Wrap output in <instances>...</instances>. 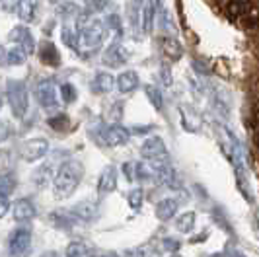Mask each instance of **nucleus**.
Instances as JSON below:
<instances>
[{
    "mask_svg": "<svg viewBox=\"0 0 259 257\" xmlns=\"http://www.w3.org/2000/svg\"><path fill=\"white\" fill-rule=\"evenodd\" d=\"M66 257H92V253L82 242H70L66 247Z\"/></svg>",
    "mask_w": 259,
    "mask_h": 257,
    "instance_id": "obj_28",
    "label": "nucleus"
},
{
    "mask_svg": "<svg viewBox=\"0 0 259 257\" xmlns=\"http://www.w3.org/2000/svg\"><path fill=\"white\" fill-rule=\"evenodd\" d=\"M6 98L12 107V115L16 119H24L27 113V88L22 80L6 82Z\"/></svg>",
    "mask_w": 259,
    "mask_h": 257,
    "instance_id": "obj_4",
    "label": "nucleus"
},
{
    "mask_svg": "<svg viewBox=\"0 0 259 257\" xmlns=\"http://www.w3.org/2000/svg\"><path fill=\"white\" fill-rule=\"evenodd\" d=\"M244 4H257V0H242Z\"/></svg>",
    "mask_w": 259,
    "mask_h": 257,
    "instance_id": "obj_44",
    "label": "nucleus"
},
{
    "mask_svg": "<svg viewBox=\"0 0 259 257\" xmlns=\"http://www.w3.org/2000/svg\"><path fill=\"white\" fill-rule=\"evenodd\" d=\"M76 88L72 86V84H63L61 86V100L65 103H72L76 100Z\"/></svg>",
    "mask_w": 259,
    "mask_h": 257,
    "instance_id": "obj_34",
    "label": "nucleus"
},
{
    "mask_svg": "<svg viewBox=\"0 0 259 257\" xmlns=\"http://www.w3.org/2000/svg\"><path fill=\"white\" fill-rule=\"evenodd\" d=\"M139 22H141V31L143 33H148L152 29V22H154V0H143L141 14H139Z\"/></svg>",
    "mask_w": 259,
    "mask_h": 257,
    "instance_id": "obj_19",
    "label": "nucleus"
},
{
    "mask_svg": "<svg viewBox=\"0 0 259 257\" xmlns=\"http://www.w3.org/2000/svg\"><path fill=\"white\" fill-rule=\"evenodd\" d=\"M84 176V167L78 160H66L59 166V172L53 178V195L59 201L68 199L78 189Z\"/></svg>",
    "mask_w": 259,
    "mask_h": 257,
    "instance_id": "obj_1",
    "label": "nucleus"
},
{
    "mask_svg": "<svg viewBox=\"0 0 259 257\" xmlns=\"http://www.w3.org/2000/svg\"><path fill=\"white\" fill-rule=\"evenodd\" d=\"M141 6L143 0H129V20L131 26L139 31V14H141Z\"/></svg>",
    "mask_w": 259,
    "mask_h": 257,
    "instance_id": "obj_29",
    "label": "nucleus"
},
{
    "mask_svg": "<svg viewBox=\"0 0 259 257\" xmlns=\"http://www.w3.org/2000/svg\"><path fill=\"white\" fill-rule=\"evenodd\" d=\"M178 208H180V201H178V199H162V201L156 205V217H158V220L166 222V220L176 217Z\"/></svg>",
    "mask_w": 259,
    "mask_h": 257,
    "instance_id": "obj_18",
    "label": "nucleus"
},
{
    "mask_svg": "<svg viewBox=\"0 0 259 257\" xmlns=\"http://www.w3.org/2000/svg\"><path fill=\"white\" fill-rule=\"evenodd\" d=\"M104 37H105L104 22L94 20L88 14H84L82 16V22H80V29H78V41H76L78 51L82 53V55H90L96 49H100Z\"/></svg>",
    "mask_w": 259,
    "mask_h": 257,
    "instance_id": "obj_2",
    "label": "nucleus"
},
{
    "mask_svg": "<svg viewBox=\"0 0 259 257\" xmlns=\"http://www.w3.org/2000/svg\"><path fill=\"white\" fill-rule=\"evenodd\" d=\"M70 210L76 217V220H92L98 217V205L92 201H82L76 206H72Z\"/></svg>",
    "mask_w": 259,
    "mask_h": 257,
    "instance_id": "obj_22",
    "label": "nucleus"
},
{
    "mask_svg": "<svg viewBox=\"0 0 259 257\" xmlns=\"http://www.w3.org/2000/svg\"><path fill=\"white\" fill-rule=\"evenodd\" d=\"M8 210H10V199H8V195H0V219L6 217Z\"/></svg>",
    "mask_w": 259,
    "mask_h": 257,
    "instance_id": "obj_38",
    "label": "nucleus"
},
{
    "mask_svg": "<svg viewBox=\"0 0 259 257\" xmlns=\"http://www.w3.org/2000/svg\"><path fill=\"white\" fill-rule=\"evenodd\" d=\"M127 59H129V55L123 51V45H119V41H113L111 47L105 53L104 63L107 66H111V68H117V66H121L123 63H127Z\"/></svg>",
    "mask_w": 259,
    "mask_h": 257,
    "instance_id": "obj_14",
    "label": "nucleus"
},
{
    "mask_svg": "<svg viewBox=\"0 0 259 257\" xmlns=\"http://www.w3.org/2000/svg\"><path fill=\"white\" fill-rule=\"evenodd\" d=\"M16 2H18V0H0V8H2V10H12Z\"/></svg>",
    "mask_w": 259,
    "mask_h": 257,
    "instance_id": "obj_41",
    "label": "nucleus"
},
{
    "mask_svg": "<svg viewBox=\"0 0 259 257\" xmlns=\"http://www.w3.org/2000/svg\"><path fill=\"white\" fill-rule=\"evenodd\" d=\"M90 86L94 94H109L111 88L115 86V80H113V76L109 72L100 70V72H96V76H94Z\"/></svg>",
    "mask_w": 259,
    "mask_h": 257,
    "instance_id": "obj_15",
    "label": "nucleus"
},
{
    "mask_svg": "<svg viewBox=\"0 0 259 257\" xmlns=\"http://www.w3.org/2000/svg\"><path fill=\"white\" fill-rule=\"evenodd\" d=\"M162 53L166 55V59H169V61H180L183 55V47L174 35H168V37L162 39Z\"/></svg>",
    "mask_w": 259,
    "mask_h": 257,
    "instance_id": "obj_21",
    "label": "nucleus"
},
{
    "mask_svg": "<svg viewBox=\"0 0 259 257\" xmlns=\"http://www.w3.org/2000/svg\"><path fill=\"white\" fill-rule=\"evenodd\" d=\"M8 251L12 257H27L31 251V232L27 228H18L12 232L10 242H8Z\"/></svg>",
    "mask_w": 259,
    "mask_h": 257,
    "instance_id": "obj_6",
    "label": "nucleus"
},
{
    "mask_svg": "<svg viewBox=\"0 0 259 257\" xmlns=\"http://www.w3.org/2000/svg\"><path fill=\"white\" fill-rule=\"evenodd\" d=\"M141 154L146 162H168V148L160 137H148L141 148Z\"/></svg>",
    "mask_w": 259,
    "mask_h": 257,
    "instance_id": "obj_8",
    "label": "nucleus"
},
{
    "mask_svg": "<svg viewBox=\"0 0 259 257\" xmlns=\"http://www.w3.org/2000/svg\"><path fill=\"white\" fill-rule=\"evenodd\" d=\"M100 141L104 142L105 146H119V144H125L131 139V131L119 123H111V125H105L100 128Z\"/></svg>",
    "mask_w": 259,
    "mask_h": 257,
    "instance_id": "obj_7",
    "label": "nucleus"
},
{
    "mask_svg": "<svg viewBox=\"0 0 259 257\" xmlns=\"http://www.w3.org/2000/svg\"><path fill=\"white\" fill-rule=\"evenodd\" d=\"M160 78H162V84H164V86H171V70H169L168 63L162 64V68H160Z\"/></svg>",
    "mask_w": 259,
    "mask_h": 257,
    "instance_id": "obj_37",
    "label": "nucleus"
},
{
    "mask_svg": "<svg viewBox=\"0 0 259 257\" xmlns=\"http://www.w3.org/2000/svg\"><path fill=\"white\" fill-rule=\"evenodd\" d=\"M35 98L43 109H57L59 105V86L53 78H41L35 86Z\"/></svg>",
    "mask_w": 259,
    "mask_h": 257,
    "instance_id": "obj_5",
    "label": "nucleus"
},
{
    "mask_svg": "<svg viewBox=\"0 0 259 257\" xmlns=\"http://www.w3.org/2000/svg\"><path fill=\"white\" fill-rule=\"evenodd\" d=\"M14 220L18 222H29V220L35 219L37 210H35V205L29 201V199H20L14 203Z\"/></svg>",
    "mask_w": 259,
    "mask_h": 257,
    "instance_id": "obj_12",
    "label": "nucleus"
},
{
    "mask_svg": "<svg viewBox=\"0 0 259 257\" xmlns=\"http://www.w3.org/2000/svg\"><path fill=\"white\" fill-rule=\"evenodd\" d=\"M195 226V212H183L182 217H178L176 220V228L183 234H189V232L193 230Z\"/></svg>",
    "mask_w": 259,
    "mask_h": 257,
    "instance_id": "obj_25",
    "label": "nucleus"
},
{
    "mask_svg": "<svg viewBox=\"0 0 259 257\" xmlns=\"http://www.w3.org/2000/svg\"><path fill=\"white\" fill-rule=\"evenodd\" d=\"M129 205L131 208H141V205H143V189H133L129 193Z\"/></svg>",
    "mask_w": 259,
    "mask_h": 257,
    "instance_id": "obj_35",
    "label": "nucleus"
},
{
    "mask_svg": "<svg viewBox=\"0 0 259 257\" xmlns=\"http://www.w3.org/2000/svg\"><path fill=\"white\" fill-rule=\"evenodd\" d=\"M230 257H246V255H242L240 251H234V253H230Z\"/></svg>",
    "mask_w": 259,
    "mask_h": 257,
    "instance_id": "obj_43",
    "label": "nucleus"
},
{
    "mask_svg": "<svg viewBox=\"0 0 259 257\" xmlns=\"http://www.w3.org/2000/svg\"><path fill=\"white\" fill-rule=\"evenodd\" d=\"M49 180H51V166H41L33 174V181H35L37 187H45L49 183Z\"/></svg>",
    "mask_w": 259,
    "mask_h": 257,
    "instance_id": "obj_30",
    "label": "nucleus"
},
{
    "mask_svg": "<svg viewBox=\"0 0 259 257\" xmlns=\"http://www.w3.org/2000/svg\"><path fill=\"white\" fill-rule=\"evenodd\" d=\"M14 187H16L14 176H10V174L0 176V195H8V193H12Z\"/></svg>",
    "mask_w": 259,
    "mask_h": 257,
    "instance_id": "obj_33",
    "label": "nucleus"
},
{
    "mask_svg": "<svg viewBox=\"0 0 259 257\" xmlns=\"http://www.w3.org/2000/svg\"><path fill=\"white\" fill-rule=\"evenodd\" d=\"M98 257H119V255H117L115 251H104V253H100Z\"/></svg>",
    "mask_w": 259,
    "mask_h": 257,
    "instance_id": "obj_42",
    "label": "nucleus"
},
{
    "mask_svg": "<svg viewBox=\"0 0 259 257\" xmlns=\"http://www.w3.org/2000/svg\"><path fill=\"white\" fill-rule=\"evenodd\" d=\"M109 0H84V8H86V14H98L102 12L105 6H107Z\"/></svg>",
    "mask_w": 259,
    "mask_h": 257,
    "instance_id": "obj_32",
    "label": "nucleus"
},
{
    "mask_svg": "<svg viewBox=\"0 0 259 257\" xmlns=\"http://www.w3.org/2000/svg\"><path fill=\"white\" fill-rule=\"evenodd\" d=\"M0 107H2V100H0Z\"/></svg>",
    "mask_w": 259,
    "mask_h": 257,
    "instance_id": "obj_46",
    "label": "nucleus"
},
{
    "mask_svg": "<svg viewBox=\"0 0 259 257\" xmlns=\"http://www.w3.org/2000/svg\"><path fill=\"white\" fill-rule=\"evenodd\" d=\"M49 222H51L55 228H63V230H68L76 224V217L72 215V210H55L49 215Z\"/></svg>",
    "mask_w": 259,
    "mask_h": 257,
    "instance_id": "obj_17",
    "label": "nucleus"
},
{
    "mask_svg": "<svg viewBox=\"0 0 259 257\" xmlns=\"http://www.w3.org/2000/svg\"><path fill=\"white\" fill-rule=\"evenodd\" d=\"M51 4H59V2H63V0H49Z\"/></svg>",
    "mask_w": 259,
    "mask_h": 257,
    "instance_id": "obj_45",
    "label": "nucleus"
},
{
    "mask_svg": "<svg viewBox=\"0 0 259 257\" xmlns=\"http://www.w3.org/2000/svg\"><path fill=\"white\" fill-rule=\"evenodd\" d=\"M39 61L47 66H61V53L57 49V45L51 41H41L37 47Z\"/></svg>",
    "mask_w": 259,
    "mask_h": 257,
    "instance_id": "obj_11",
    "label": "nucleus"
},
{
    "mask_svg": "<svg viewBox=\"0 0 259 257\" xmlns=\"http://www.w3.org/2000/svg\"><path fill=\"white\" fill-rule=\"evenodd\" d=\"M115 84L117 90L121 92V94H129V92H133L139 86V74L135 70H125V72H121L117 76Z\"/></svg>",
    "mask_w": 259,
    "mask_h": 257,
    "instance_id": "obj_20",
    "label": "nucleus"
},
{
    "mask_svg": "<svg viewBox=\"0 0 259 257\" xmlns=\"http://www.w3.org/2000/svg\"><path fill=\"white\" fill-rule=\"evenodd\" d=\"M158 2H160V0H158Z\"/></svg>",
    "mask_w": 259,
    "mask_h": 257,
    "instance_id": "obj_47",
    "label": "nucleus"
},
{
    "mask_svg": "<svg viewBox=\"0 0 259 257\" xmlns=\"http://www.w3.org/2000/svg\"><path fill=\"white\" fill-rule=\"evenodd\" d=\"M61 20H63V39L70 49H76L78 41V29H80V22H82V10L74 6V4H63L59 8Z\"/></svg>",
    "mask_w": 259,
    "mask_h": 257,
    "instance_id": "obj_3",
    "label": "nucleus"
},
{
    "mask_svg": "<svg viewBox=\"0 0 259 257\" xmlns=\"http://www.w3.org/2000/svg\"><path fill=\"white\" fill-rule=\"evenodd\" d=\"M115 187H117V169L113 166H107L102 172L100 180H98V191L104 197V195H109V193L115 191Z\"/></svg>",
    "mask_w": 259,
    "mask_h": 257,
    "instance_id": "obj_13",
    "label": "nucleus"
},
{
    "mask_svg": "<svg viewBox=\"0 0 259 257\" xmlns=\"http://www.w3.org/2000/svg\"><path fill=\"white\" fill-rule=\"evenodd\" d=\"M123 172H125L127 180L135 181V162H129V164H125V166H123Z\"/></svg>",
    "mask_w": 259,
    "mask_h": 257,
    "instance_id": "obj_40",
    "label": "nucleus"
},
{
    "mask_svg": "<svg viewBox=\"0 0 259 257\" xmlns=\"http://www.w3.org/2000/svg\"><path fill=\"white\" fill-rule=\"evenodd\" d=\"M49 152V142L47 139H31V141L24 142L20 154L26 162H37L43 156Z\"/></svg>",
    "mask_w": 259,
    "mask_h": 257,
    "instance_id": "obj_10",
    "label": "nucleus"
},
{
    "mask_svg": "<svg viewBox=\"0 0 259 257\" xmlns=\"http://www.w3.org/2000/svg\"><path fill=\"white\" fill-rule=\"evenodd\" d=\"M47 123H49V127H51L53 131H66V128L70 127V125H68V123H70V121H68V117L61 115V113H59V115H55V117H49V121H47Z\"/></svg>",
    "mask_w": 259,
    "mask_h": 257,
    "instance_id": "obj_31",
    "label": "nucleus"
},
{
    "mask_svg": "<svg viewBox=\"0 0 259 257\" xmlns=\"http://www.w3.org/2000/svg\"><path fill=\"white\" fill-rule=\"evenodd\" d=\"M164 249L174 253V251H178V249H180V242H176L174 238H166V240H164Z\"/></svg>",
    "mask_w": 259,
    "mask_h": 257,
    "instance_id": "obj_39",
    "label": "nucleus"
},
{
    "mask_svg": "<svg viewBox=\"0 0 259 257\" xmlns=\"http://www.w3.org/2000/svg\"><path fill=\"white\" fill-rule=\"evenodd\" d=\"M6 61L8 64H14V66H20V64H24L27 61V55L22 49H18V47H10L8 51H6Z\"/></svg>",
    "mask_w": 259,
    "mask_h": 257,
    "instance_id": "obj_27",
    "label": "nucleus"
},
{
    "mask_svg": "<svg viewBox=\"0 0 259 257\" xmlns=\"http://www.w3.org/2000/svg\"><path fill=\"white\" fill-rule=\"evenodd\" d=\"M249 6V4H244L242 0H226L224 4H222V8H224V14L232 20V22H236L238 18H242V14L246 12V8Z\"/></svg>",
    "mask_w": 259,
    "mask_h": 257,
    "instance_id": "obj_23",
    "label": "nucleus"
},
{
    "mask_svg": "<svg viewBox=\"0 0 259 257\" xmlns=\"http://www.w3.org/2000/svg\"><path fill=\"white\" fill-rule=\"evenodd\" d=\"M182 117H183V128L185 131H189V133H197V131H201V119L199 115L191 111L189 107H182Z\"/></svg>",
    "mask_w": 259,
    "mask_h": 257,
    "instance_id": "obj_24",
    "label": "nucleus"
},
{
    "mask_svg": "<svg viewBox=\"0 0 259 257\" xmlns=\"http://www.w3.org/2000/svg\"><path fill=\"white\" fill-rule=\"evenodd\" d=\"M16 14L24 24H31L35 20V14H37V2L35 0H18Z\"/></svg>",
    "mask_w": 259,
    "mask_h": 257,
    "instance_id": "obj_16",
    "label": "nucleus"
},
{
    "mask_svg": "<svg viewBox=\"0 0 259 257\" xmlns=\"http://www.w3.org/2000/svg\"><path fill=\"white\" fill-rule=\"evenodd\" d=\"M144 92H146V96H148L150 103L154 105L156 111H162V103H164V100H162V92L158 90L154 84H148V86H144Z\"/></svg>",
    "mask_w": 259,
    "mask_h": 257,
    "instance_id": "obj_26",
    "label": "nucleus"
},
{
    "mask_svg": "<svg viewBox=\"0 0 259 257\" xmlns=\"http://www.w3.org/2000/svg\"><path fill=\"white\" fill-rule=\"evenodd\" d=\"M123 257H148L146 247H129L123 251Z\"/></svg>",
    "mask_w": 259,
    "mask_h": 257,
    "instance_id": "obj_36",
    "label": "nucleus"
},
{
    "mask_svg": "<svg viewBox=\"0 0 259 257\" xmlns=\"http://www.w3.org/2000/svg\"><path fill=\"white\" fill-rule=\"evenodd\" d=\"M8 39H10V43H12L14 47L22 49L27 57L31 53H35V39H33V33L26 26H14Z\"/></svg>",
    "mask_w": 259,
    "mask_h": 257,
    "instance_id": "obj_9",
    "label": "nucleus"
}]
</instances>
